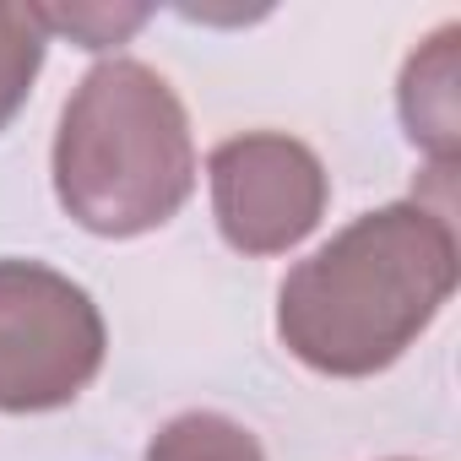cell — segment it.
Returning <instances> with one entry per match:
<instances>
[{"instance_id":"cell-3","label":"cell","mask_w":461,"mask_h":461,"mask_svg":"<svg viewBox=\"0 0 461 461\" xmlns=\"http://www.w3.org/2000/svg\"><path fill=\"white\" fill-rule=\"evenodd\" d=\"M104 364V315L71 277L0 261V412L66 407Z\"/></svg>"},{"instance_id":"cell-7","label":"cell","mask_w":461,"mask_h":461,"mask_svg":"<svg viewBox=\"0 0 461 461\" xmlns=\"http://www.w3.org/2000/svg\"><path fill=\"white\" fill-rule=\"evenodd\" d=\"M44 44L50 33L39 28L33 6H0V131L28 104L33 77L44 66Z\"/></svg>"},{"instance_id":"cell-1","label":"cell","mask_w":461,"mask_h":461,"mask_svg":"<svg viewBox=\"0 0 461 461\" xmlns=\"http://www.w3.org/2000/svg\"><path fill=\"white\" fill-rule=\"evenodd\" d=\"M456 294L450 212L396 201L364 212L299 261L277 294V337L321 375H375L396 364Z\"/></svg>"},{"instance_id":"cell-8","label":"cell","mask_w":461,"mask_h":461,"mask_svg":"<svg viewBox=\"0 0 461 461\" xmlns=\"http://www.w3.org/2000/svg\"><path fill=\"white\" fill-rule=\"evenodd\" d=\"M33 17L44 33H60L82 50H109L125 44L152 17V6H98V0H87V6H33Z\"/></svg>"},{"instance_id":"cell-2","label":"cell","mask_w":461,"mask_h":461,"mask_svg":"<svg viewBox=\"0 0 461 461\" xmlns=\"http://www.w3.org/2000/svg\"><path fill=\"white\" fill-rule=\"evenodd\" d=\"M195 190L190 120L174 87L141 60H104L82 77L55 136V195L104 240L168 222Z\"/></svg>"},{"instance_id":"cell-5","label":"cell","mask_w":461,"mask_h":461,"mask_svg":"<svg viewBox=\"0 0 461 461\" xmlns=\"http://www.w3.org/2000/svg\"><path fill=\"white\" fill-rule=\"evenodd\" d=\"M456 44H461V28H439L402 71V125H407L412 147H423L434 158L439 174L456 168V147H461Z\"/></svg>"},{"instance_id":"cell-4","label":"cell","mask_w":461,"mask_h":461,"mask_svg":"<svg viewBox=\"0 0 461 461\" xmlns=\"http://www.w3.org/2000/svg\"><path fill=\"white\" fill-rule=\"evenodd\" d=\"M206 179H212V212L222 240L245 256L294 250L299 240L315 234L326 212L321 158L283 131L228 136L222 147H212Z\"/></svg>"},{"instance_id":"cell-6","label":"cell","mask_w":461,"mask_h":461,"mask_svg":"<svg viewBox=\"0 0 461 461\" xmlns=\"http://www.w3.org/2000/svg\"><path fill=\"white\" fill-rule=\"evenodd\" d=\"M147 461H267L256 434L222 412H179L147 445Z\"/></svg>"}]
</instances>
